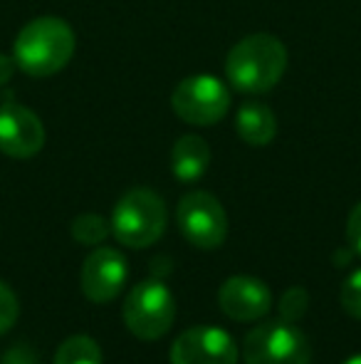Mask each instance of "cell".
<instances>
[{"mask_svg":"<svg viewBox=\"0 0 361 364\" xmlns=\"http://www.w3.org/2000/svg\"><path fill=\"white\" fill-rule=\"evenodd\" d=\"M77 48L67 20L43 15L25 25L15 38V65L30 77H52L70 65Z\"/></svg>","mask_w":361,"mask_h":364,"instance_id":"obj_1","label":"cell"},{"mask_svg":"<svg viewBox=\"0 0 361 364\" xmlns=\"http://www.w3.org/2000/svg\"><path fill=\"white\" fill-rule=\"evenodd\" d=\"M287 70V48L270 33H255L231 48L226 58V77L238 92H270Z\"/></svg>","mask_w":361,"mask_h":364,"instance_id":"obj_2","label":"cell"},{"mask_svg":"<svg viewBox=\"0 0 361 364\" xmlns=\"http://www.w3.org/2000/svg\"><path fill=\"white\" fill-rule=\"evenodd\" d=\"M166 230V203L151 188H131L116 201L111 233L126 248H149Z\"/></svg>","mask_w":361,"mask_h":364,"instance_id":"obj_3","label":"cell"},{"mask_svg":"<svg viewBox=\"0 0 361 364\" xmlns=\"http://www.w3.org/2000/svg\"><path fill=\"white\" fill-rule=\"evenodd\" d=\"M124 325L144 342L161 340L176 320V300L161 280H144L124 300Z\"/></svg>","mask_w":361,"mask_h":364,"instance_id":"obj_4","label":"cell"},{"mask_svg":"<svg viewBox=\"0 0 361 364\" xmlns=\"http://www.w3.org/2000/svg\"><path fill=\"white\" fill-rule=\"evenodd\" d=\"M243 360L245 364H309L312 345L294 322L272 320L248 332Z\"/></svg>","mask_w":361,"mask_h":364,"instance_id":"obj_5","label":"cell"},{"mask_svg":"<svg viewBox=\"0 0 361 364\" xmlns=\"http://www.w3.org/2000/svg\"><path fill=\"white\" fill-rule=\"evenodd\" d=\"M176 117L193 127H213L231 109V92L218 77L193 75L179 82L171 95Z\"/></svg>","mask_w":361,"mask_h":364,"instance_id":"obj_6","label":"cell"},{"mask_svg":"<svg viewBox=\"0 0 361 364\" xmlns=\"http://www.w3.org/2000/svg\"><path fill=\"white\" fill-rule=\"evenodd\" d=\"M179 228L183 238L201 250H216L226 243L228 216L223 203L208 191H188L179 201Z\"/></svg>","mask_w":361,"mask_h":364,"instance_id":"obj_7","label":"cell"},{"mask_svg":"<svg viewBox=\"0 0 361 364\" xmlns=\"http://www.w3.org/2000/svg\"><path fill=\"white\" fill-rule=\"evenodd\" d=\"M45 146V124L30 107L13 100L0 102V151L10 159H33Z\"/></svg>","mask_w":361,"mask_h":364,"instance_id":"obj_8","label":"cell"},{"mask_svg":"<svg viewBox=\"0 0 361 364\" xmlns=\"http://www.w3.org/2000/svg\"><path fill=\"white\" fill-rule=\"evenodd\" d=\"M238 345L213 325L188 327L171 345V364H238Z\"/></svg>","mask_w":361,"mask_h":364,"instance_id":"obj_9","label":"cell"},{"mask_svg":"<svg viewBox=\"0 0 361 364\" xmlns=\"http://www.w3.org/2000/svg\"><path fill=\"white\" fill-rule=\"evenodd\" d=\"M126 258L114 248H96L87 255L79 273V285H82L84 297L96 305L111 302L126 285Z\"/></svg>","mask_w":361,"mask_h":364,"instance_id":"obj_10","label":"cell"},{"mask_svg":"<svg viewBox=\"0 0 361 364\" xmlns=\"http://www.w3.org/2000/svg\"><path fill=\"white\" fill-rule=\"evenodd\" d=\"M218 305L231 320L255 322L272 310V292L252 275H233L218 290Z\"/></svg>","mask_w":361,"mask_h":364,"instance_id":"obj_11","label":"cell"},{"mask_svg":"<svg viewBox=\"0 0 361 364\" xmlns=\"http://www.w3.org/2000/svg\"><path fill=\"white\" fill-rule=\"evenodd\" d=\"M211 166V146L196 134H186L176 139L171 149V171L181 183H193Z\"/></svg>","mask_w":361,"mask_h":364,"instance_id":"obj_12","label":"cell"},{"mask_svg":"<svg viewBox=\"0 0 361 364\" xmlns=\"http://www.w3.org/2000/svg\"><path fill=\"white\" fill-rule=\"evenodd\" d=\"M235 132L245 144L267 146L277 136V119L262 102H245L235 114Z\"/></svg>","mask_w":361,"mask_h":364,"instance_id":"obj_13","label":"cell"},{"mask_svg":"<svg viewBox=\"0 0 361 364\" xmlns=\"http://www.w3.org/2000/svg\"><path fill=\"white\" fill-rule=\"evenodd\" d=\"M52 364H101V350L91 337L74 335L57 347Z\"/></svg>","mask_w":361,"mask_h":364,"instance_id":"obj_14","label":"cell"},{"mask_svg":"<svg viewBox=\"0 0 361 364\" xmlns=\"http://www.w3.org/2000/svg\"><path fill=\"white\" fill-rule=\"evenodd\" d=\"M111 233V225L99 213H82L72 220V238L84 245H99Z\"/></svg>","mask_w":361,"mask_h":364,"instance_id":"obj_15","label":"cell"},{"mask_svg":"<svg viewBox=\"0 0 361 364\" xmlns=\"http://www.w3.org/2000/svg\"><path fill=\"white\" fill-rule=\"evenodd\" d=\"M307 307H309L307 290L299 288V285L287 288V290H284V295L279 297V320H284V322L302 320L304 312H307Z\"/></svg>","mask_w":361,"mask_h":364,"instance_id":"obj_16","label":"cell"},{"mask_svg":"<svg viewBox=\"0 0 361 364\" xmlns=\"http://www.w3.org/2000/svg\"><path fill=\"white\" fill-rule=\"evenodd\" d=\"M339 302H342L344 312L354 320H361V268L354 270L347 280H344L342 290H339Z\"/></svg>","mask_w":361,"mask_h":364,"instance_id":"obj_17","label":"cell"},{"mask_svg":"<svg viewBox=\"0 0 361 364\" xmlns=\"http://www.w3.org/2000/svg\"><path fill=\"white\" fill-rule=\"evenodd\" d=\"M20 317V302L8 283L0 280V337L15 327Z\"/></svg>","mask_w":361,"mask_h":364,"instance_id":"obj_18","label":"cell"},{"mask_svg":"<svg viewBox=\"0 0 361 364\" xmlns=\"http://www.w3.org/2000/svg\"><path fill=\"white\" fill-rule=\"evenodd\" d=\"M347 238H349V245H352L354 253L361 255V201L352 208V213H349Z\"/></svg>","mask_w":361,"mask_h":364,"instance_id":"obj_19","label":"cell"},{"mask_svg":"<svg viewBox=\"0 0 361 364\" xmlns=\"http://www.w3.org/2000/svg\"><path fill=\"white\" fill-rule=\"evenodd\" d=\"M15 58H8V55H3L0 53V87H5L10 80H13V75H15Z\"/></svg>","mask_w":361,"mask_h":364,"instance_id":"obj_20","label":"cell"},{"mask_svg":"<svg viewBox=\"0 0 361 364\" xmlns=\"http://www.w3.org/2000/svg\"><path fill=\"white\" fill-rule=\"evenodd\" d=\"M352 253H354V250H352V245H349V248H342L337 255H334V263H339V265H347L349 260H352Z\"/></svg>","mask_w":361,"mask_h":364,"instance_id":"obj_21","label":"cell"},{"mask_svg":"<svg viewBox=\"0 0 361 364\" xmlns=\"http://www.w3.org/2000/svg\"><path fill=\"white\" fill-rule=\"evenodd\" d=\"M344 364H361V355H357V357H352V360H347Z\"/></svg>","mask_w":361,"mask_h":364,"instance_id":"obj_22","label":"cell"}]
</instances>
